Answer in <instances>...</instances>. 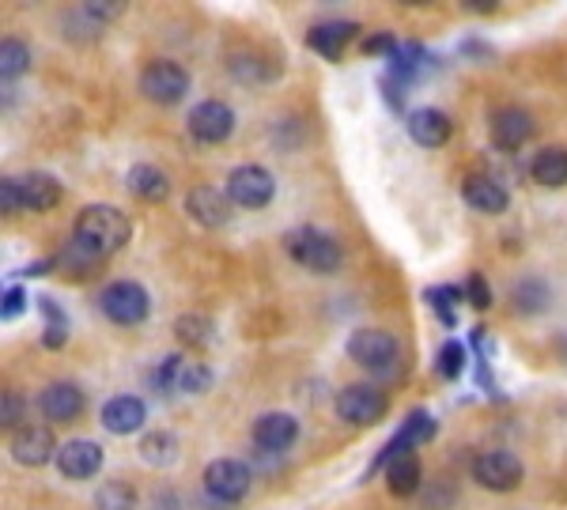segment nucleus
I'll return each instance as SVG.
<instances>
[{
  "mask_svg": "<svg viewBox=\"0 0 567 510\" xmlns=\"http://www.w3.org/2000/svg\"><path fill=\"white\" fill-rule=\"evenodd\" d=\"M130 239H133L130 216H125L122 208H114V205L80 208L76 223H72V242H76L80 250H87L91 258H99V261L110 258V253H117Z\"/></svg>",
  "mask_w": 567,
  "mask_h": 510,
  "instance_id": "nucleus-1",
  "label": "nucleus"
},
{
  "mask_svg": "<svg viewBox=\"0 0 567 510\" xmlns=\"http://www.w3.org/2000/svg\"><path fill=\"white\" fill-rule=\"evenodd\" d=\"M284 246H288L291 261L310 272H337L344 261L341 242H337L333 235L318 231V227H296V231H288Z\"/></svg>",
  "mask_w": 567,
  "mask_h": 510,
  "instance_id": "nucleus-2",
  "label": "nucleus"
},
{
  "mask_svg": "<svg viewBox=\"0 0 567 510\" xmlns=\"http://www.w3.org/2000/svg\"><path fill=\"white\" fill-rule=\"evenodd\" d=\"M99 311H103L114 325H141L152 314V299L136 280H114L99 295Z\"/></svg>",
  "mask_w": 567,
  "mask_h": 510,
  "instance_id": "nucleus-3",
  "label": "nucleus"
},
{
  "mask_svg": "<svg viewBox=\"0 0 567 510\" xmlns=\"http://www.w3.org/2000/svg\"><path fill=\"white\" fill-rule=\"evenodd\" d=\"M224 189L235 208L258 212V208H265L272 197H277V178H272L265 167H258V163H246V167H235L231 175H227Z\"/></svg>",
  "mask_w": 567,
  "mask_h": 510,
  "instance_id": "nucleus-4",
  "label": "nucleus"
},
{
  "mask_svg": "<svg viewBox=\"0 0 567 510\" xmlns=\"http://www.w3.org/2000/svg\"><path fill=\"white\" fill-rule=\"evenodd\" d=\"M435 439V416H427L424 408H416V413H409V420L401 424V431L393 435V439L382 446L379 454H374V461H371V469L363 472V480H371L374 472H386V466L393 458H401V454H413L416 446H424V443H432Z\"/></svg>",
  "mask_w": 567,
  "mask_h": 510,
  "instance_id": "nucleus-5",
  "label": "nucleus"
},
{
  "mask_svg": "<svg viewBox=\"0 0 567 510\" xmlns=\"http://www.w3.org/2000/svg\"><path fill=\"white\" fill-rule=\"evenodd\" d=\"M386 408H390L386 394H382L379 386H371V382H355V386H344L341 394H337V416L352 427L379 424L382 416H386Z\"/></svg>",
  "mask_w": 567,
  "mask_h": 510,
  "instance_id": "nucleus-6",
  "label": "nucleus"
},
{
  "mask_svg": "<svg viewBox=\"0 0 567 510\" xmlns=\"http://www.w3.org/2000/svg\"><path fill=\"white\" fill-rule=\"evenodd\" d=\"M141 95L159 106H175L189 95V72L178 61H152L141 72Z\"/></svg>",
  "mask_w": 567,
  "mask_h": 510,
  "instance_id": "nucleus-7",
  "label": "nucleus"
},
{
  "mask_svg": "<svg viewBox=\"0 0 567 510\" xmlns=\"http://www.w3.org/2000/svg\"><path fill=\"white\" fill-rule=\"evenodd\" d=\"M398 352H401L398 336L386 333V330H355L349 336V355L368 371L393 367V363H398Z\"/></svg>",
  "mask_w": 567,
  "mask_h": 510,
  "instance_id": "nucleus-8",
  "label": "nucleus"
},
{
  "mask_svg": "<svg viewBox=\"0 0 567 510\" xmlns=\"http://www.w3.org/2000/svg\"><path fill=\"white\" fill-rule=\"evenodd\" d=\"M189 136L200 144H224L235 133V111L219 98H205L189 111Z\"/></svg>",
  "mask_w": 567,
  "mask_h": 510,
  "instance_id": "nucleus-9",
  "label": "nucleus"
},
{
  "mask_svg": "<svg viewBox=\"0 0 567 510\" xmlns=\"http://www.w3.org/2000/svg\"><path fill=\"white\" fill-rule=\"evenodd\" d=\"M205 491L219 503H239L250 491V469L235 458H216L205 469Z\"/></svg>",
  "mask_w": 567,
  "mask_h": 510,
  "instance_id": "nucleus-10",
  "label": "nucleus"
},
{
  "mask_svg": "<svg viewBox=\"0 0 567 510\" xmlns=\"http://www.w3.org/2000/svg\"><path fill=\"white\" fill-rule=\"evenodd\" d=\"M473 480L488 491H511L523 485V461L511 450H488L473 461Z\"/></svg>",
  "mask_w": 567,
  "mask_h": 510,
  "instance_id": "nucleus-11",
  "label": "nucleus"
},
{
  "mask_svg": "<svg viewBox=\"0 0 567 510\" xmlns=\"http://www.w3.org/2000/svg\"><path fill=\"white\" fill-rule=\"evenodd\" d=\"M58 450L61 446L53 443L50 427L23 424L20 431L12 435V458L27 469H39V466H45V461H58Z\"/></svg>",
  "mask_w": 567,
  "mask_h": 510,
  "instance_id": "nucleus-12",
  "label": "nucleus"
},
{
  "mask_svg": "<svg viewBox=\"0 0 567 510\" xmlns=\"http://www.w3.org/2000/svg\"><path fill=\"white\" fill-rule=\"evenodd\" d=\"M53 466L61 469L65 480H91V477H99V469H103V446L91 443V439H69L58 450V461H53Z\"/></svg>",
  "mask_w": 567,
  "mask_h": 510,
  "instance_id": "nucleus-13",
  "label": "nucleus"
},
{
  "mask_svg": "<svg viewBox=\"0 0 567 510\" xmlns=\"http://www.w3.org/2000/svg\"><path fill=\"white\" fill-rule=\"evenodd\" d=\"M299 439V420L291 413H265L254 420V446L265 454H284Z\"/></svg>",
  "mask_w": 567,
  "mask_h": 510,
  "instance_id": "nucleus-14",
  "label": "nucleus"
},
{
  "mask_svg": "<svg viewBox=\"0 0 567 510\" xmlns=\"http://www.w3.org/2000/svg\"><path fill=\"white\" fill-rule=\"evenodd\" d=\"M186 212L194 216L200 227H227L231 223V197H227V189H216V186H197L189 189L186 197Z\"/></svg>",
  "mask_w": 567,
  "mask_h": 510,
  "instance_id": "nucleus-15",
  "label": "nucleus"
},
{
  "mask_svg": "<svg viewBox=\"0 0 567 510\" xmlns=\"http://www.w3.org/2000/svg\"><path fill=\"white\" fill-rule=\"evenodd\" d=\"M39 408L50 424H72L84 413V394H80V386H72V382H50L39 394Z\"/></svg>",
  "mask_w": 567,
  "mask_h": 510,
  "instance_id": "nucleus-16",
  "label": "nucleus"
},
{
  "mask_svg": "<svg viewBox=\"0 0 567 510\" xmlns=\"http://www.w3.org/2000/svg\"><path fill=\"white\" fill-rule=\"evenodd\" d=\"M352 39H360V23L352 20H326L307 31V45L315 53H322L326 61H341V53L349 50Z\"/></svg>",
  "mask_w": 567,
  "mask_h": 510,
  "instance_id": "nucleus-17",
  "label": "nucleus"
},
{
  "mask_svg": "<svg viewBox=\"0 0 567 510\" xmlns=\"http://www.w3.org/2000/svg\"><path fill=\"white\" fill-rule=\"evenodd\" d=\"M534 136V117L518 106H503V111L492 114V144L499 152H518L523 144Z\"/></svg>",
  "mask_w": 567,
  "mask_h": 510,
  "instance_id": "nucleus-18",
  "label": "nucleus"
},
{
  "mask_svg": "<svg viewBox=\"0 0 567 510\" xmlns=\"http://www.w3.org/2000/svg\"><path fill=\"white\" fill-rule=\"evenodd\" d=\"M405 129L420 148H443V144L454 136V122L443 111H435V106H420V111L409 114Z\"/></svg>",
  "mask_w": 567,
  "mask_h": 510,
  "instance_id": "nucleus-19",
  "label": "nucleus"
},
{
  "mask_svg": "<svg viewBox=\"0 0 567 510\" xmlns=\"http://www.w3.org/2000/svg\"><path fill=\"white\" fill-rule=\"evenodd\" d=\"M148 420V405L133 394H117L103 405V427L110 435H133Z\"/></svg>",
  "mask_w": 567,
  "mask_h": 510,
  "instance_id": "nucleus-20",
  "label": "nucleus"
},
{
  "mask_svg": "<svg viewBox=\"0 0 567 510\" xmlns=\"http://www.w3.org/2000/svg\"><path fill=\"white\" fill-rule=\"evenodd\" d=\"M462 197L470 200V208H477L484 216H503L511 205V194L503 181H496L492 175H470L462 181Z\"/></svg>",
  "mask_w": 567,
  "mask_h": 510,
  "instance_id": "nucleus-21",
  "label": "nucleus"
},
{
  "mask_svg": "<svg viewBox=\"0 0 567 510\" xmlns=\"http://www.w3.org/2000/svg\"><path fill=\"white\" fill-rule=\"evenodd\" d=\"M20 189H23L27 212H50V208H58L61 197H65L61 181L53 175H45V170H27V175L20 178Z\"/></svg>",
  "mask_w": 567,
  "mask_h": 510,
  "instance_id": "nucleus-22",
  "label": "nucleus"
},
{
  "mask_svg": "<svg viewBox=\"0 0 567 510\" xmlns=\"http://www.w3.org/2000/svg\"><path fill=\"white\" fill-rule=\"evenodd\" d=\"M125 186L144 205H159V200L171 197V178L159 167H152V163H136L130 175H125Z\"/></svg>",
  "mask_w": 567,
  "mask_h": 510,
  "instance_id": "nucleus-23",
  "label": "nucleus"
},
{
  "mask_svg": "<svg viewBox=\"0 0 567 510\" xmlns=\"http://www.w3.org/2000/svg\"><path fill=\"white\" fill-rule=\"evenodd\" d=\"M529 178L545 189L567 186V152L564 148H542L534 159H529Z\"/></svg>",
  "mask_w": 567,
  "mask_h": 510,
  "instance_id": "nucleus-24",
  "label": "nucleus"
},
{
  "mask_svg": "<svg viewBox=\"0 0 567 510\" xmlns=\"http://www.w3.org/2000/svg\"><path fill=\"white\" fill-rule=\"evenodd\" d=\"M427 65H432V53L424 50V45H416V42H401L398 45V53L390 58V72L386 76H393V80H401V84H413V80L424 72Z\"/></svg>",
  "mask_w": 567,
  "mask_h": 510,
  "instance_id": "nucleus-25",
  "label": "nucleus"
},
{
  "mask_svg": "<svg viewBox=\"0 0 567 510\" xmlns=\"http://www.w3.org/2000/svg\"><path fill=\"white\" fill-rule=\"evenodd\" d=\"M548 299H553V291H548L545 280H537V277H526L511 288V306H515V314H523V318L548 311Z\"/></svg>",
  "mask_w": 567,
  "mask_h": 510,
  "instance_id": "nucleus-26",
  "label": "nucleus"
},
{
  "mask_svg": "<svg viewBox=\"0 0 567 510\" xmlns=\"http://www.w3.org/2000/svg\"><path fill=\"white\" fill-rule=\"evenodd\" d=\"M420 477H424V472H420L416 454H401V458H393L390 466H386V488L398 499L416 496V491H420Z\"/></svg>",
  "mask_w": 567,
  "mask_h": 510,
  "instance_id": "nucleus-27",
  "label": "nucleus"
},
{
  "mask_svg": "<svg viewBox=\"0 0 567 510\" xmlns=\"http://www.w3.org/2000/svg\"><path fill=\"white\" fill-rule=\"evenodd\" d=\"M39 311L45 318V333H42V344L50 352H58V348H65V341H69V318L61 314V306H58V299H50V295H39Z\"/></svg>",
  "mask_w": 567,
  "mask_h": 510,
  "instance_id": "nucleus-28",
  "label": "nucleus"
},
{
  "mask_svg": "<svg viewBox=\"0 0 567 510\" xmlns=\"http://www.w3.org/2000/svg\"><path fill=\"white\" fill-rule=\"evenodd\" d=\"M141 458L148 466H175L178 461V439L171 431H148L141 439Z\"/></svg>",
  "mask_w": 567,
  "mask_h": 510,
  "instance_id": "nucleus-29",
  "label": "nucleus"
},
{
  "mask_svg": "<svg viewBox=\"0 0 567 510\" xmlns=\"http://www.w3.org/2000/svg\"><path fill=\"white\" fill-rule=\"evenodd\" d=\"M95 510H136V491L125 480H106L95 491Z\"/></svg>",
  "mask_w": 567,
  "mask_h": 510,
  "instance_id": "nucleus-30",
  "label": "nucleus"
},
{
  "mask_svg": "<svg viewBox=\"0 0 567 510\" xmlns=\"http://www.w3.org/2000/svg\"><path fill=\"white\" fill-rule=\"evenodd\" d=\"M31 69V50L20 42V39H4L0 42V76L4 80H16Z\"/></svg>",
  "mask_w": 567,
  "mask_h": 510,
  "instance_id": "nucleus-31",
  "label": "nucleus"
},
{
  "mask_svg": "<svg viewBox=\"0 0 567 510\" xmlns=\"http://www.w3.org/2000/svg\"><path fill=\"white\" fill-rule=\"evenodd\" d=\"M424 299H427V306H432L435 318L446 325V330H454V325H458L454 303H458V299H465V295H462V288H427V291H424Z\"/></svg>",
  "mask_w": 567,
  "mask_h": 510,
  "instance_id": "nucleus-32",
  "label": "nucleus"
},
{
  "mask_svg": "<svg viewBox=\"0 0 567 510\" xmlns=\"http://www.w3.org/2000/svg\"><path fill=\"white\" fill-rule=\"evenodd\" d=\"M465 344L462 341H446L443 348H439V360H435V367H439V375L443 378H458L462 371H465Z\"/></svg>",
  "mask_w": 567,
  "mask_h": 510,
  "instance_id": "nucleus-33",
  "label": "nucleus"
},
{
  "mask_svg": "<svg viewBox=\"0 0 567 510\" xmlns=\"http://www.w3.org/2000/svg\"><path fill=\"white\" fill-rule=\"evenodd\" d=\"M213 389V371L205 363H186L178 375V394H208Z\"/></svg>",
  "mask_w": 567,
  "mask_h": 510,
  "instance_id": "nucleus-34",
  "label": "nucleus"
},
{
  "mask_svg": "<svg viewBox=\"0 0 567 510\" xmlns=\"http://www.w3.org/2000/svg\"><path fill=\"white\" fill-rule=\"evenodd\" d=\"M175 333H178V341H186V344H208L213 341V322L208 318H197V314H189V318H178L175 322Z\"/></svg>",
  "mask_w": 567,
  "mask_h": 510,
  "instance_id": "nucleus-35",
  "label": "nucleus"
},
{
  "mask_svg": "<svg viewBox=\"0 0 567 510\" xmlns=\"http://www.w3.org/2000/svg\"><path fill=\"white\" fill-rule=\"evenodd\" d=\"M182 367H186V360L182 355H167V360L155 367V375H152V389H159V394H175L178 389V375H182Z\"/></svg>",
  "mask_w": 567,
  "mask_h": 510,
  "instance_id": "nucleus-36",
  "label": "nucleus"
},
{
  "mask_svg": "<svg viewBox=\"0 0 567 510\" xmlns=\"http://www.w3.org/2000/svg\"><path fill=\"white\" fill-rule=\"evenodd\" d=\"M27 311V291H23V284H8L4 288V295H0V318L4 322H16Z\"/></svg>",
  "mask_w": 567,
  "mask_h": 510,
  "instance_id": "nucleus-37",
  "label": "nucleus"
},
{
  "mask_svg": "<svg viewBox=\"0 0 567 510\" xmlns=\"http://www.w3.org/2000/svg\"><path fill=\"white\" fill-rule=\"evenodd\" d=\"M23 397L20 394H4L0 397V424H4V431H20L23 427Z\"/></svg>",
  "mask_w": 567,
  "mask_h": 510,
  "instance_id": "nucleus-38",
  "label": "nucleus"
},
{
  "mask_svg": "<svg viewBox=\"0 0 567 510\" xmlns=\"http://www.w3.org/2000/svg\"><path fill=\"white\" fill-rule=\"evenodd\" d=\"M462 295L473 303V311H488L492 306V291H488V280L481 277V272H473L470 280H465V288H462Z\"/></svg>",
  "mask_w": 567,
  "mask_h": 510,
  "instance_id": "nucleus-39",
  "label": "nucleus"
},
{
  "mask_svg": "<svg viewBox=\"0 0 567 510\" xmlns=\"http://www.w3.org/2000/svg\"><path fill=\"white\" fill-rule=\"evenodd\" d=\"M0 212H4V216L23 212V189H20V178H4V181H0Z\"/></svg>",
  "mask_w": 567,
  "mask_h": 510,
  "instance_id": "nucleus-40",
  "label": "nucleus"
},
{
  "mask_svg": "<svg viewBox=\"0 0 567 510\" xmlns=\"http://www.w3.org/2000/svg\"><path fill=\"white\" fill-rule=\"evenodd\" d=\"M363 45V53H374V58H393V53H398V34H390V31H379V34H371V39H363L360 42Z\"/></svg>",
  "mask_w": 567,
  "mask_h": 510,
  "instance_id": "nucleus-41",
  "label": "nucleus"
},
{
  "mask_svg": "<svg viewBox=\"0 0 567 510\" xmlns=\"http://www.w3.org/2000/svg\"><path fill=\"white\" fill-rule=\"evenodd\" d=\"M379 87H382V95H386V106L393 114H401L405 111V84H401V80H393V76H382L379 80Z\"/></svg>",
  "mask_w": 567,
  "mask_h": 510,
  "instance_id": "nucleus-42",
  "label": "nucleus"
},
{
  "mask_svg": "<svg viewBox=\"0 0 567 510\" xmlns=\"http://www.w3.org/2000/svg\"><path fill=\"white\" fill-rule=\"evenodd\" d=\"M462 8H473V12H496V0H462Z\"/></svg>",
  "mask_w": 567,
  "mask_h": 510,
  "instance_id": "nucleus-43",
  "label": "nucleus"
}]
</instances>
